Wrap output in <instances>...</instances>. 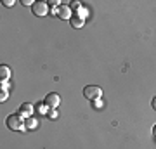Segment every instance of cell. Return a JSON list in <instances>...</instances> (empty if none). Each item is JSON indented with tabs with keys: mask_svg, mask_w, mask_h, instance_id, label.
Masks as SVG:
<instances>
[{
	"mask_svg": "<svg viewBox=\"0 0 156 149\" xmlns=\"http://www.w3.org/2000/svg\"><path fill=\"white\" fill-rule=\"evenodd\" d=\"M92 108H94V109H102V108H104V102H102V99L92 101Z\"/></svg>",
	"mask_w": 156,
	"mask_h": 149,
	"instance_id": "cell-12",
	"label": "cell"
},
{
	"mask_svg": "<svg viewBox=\"0 0 156 149\" xmlns=\"http://www.w3.org/2000/svg\"><path fill=\"white\" fill-rule=\"evenodd\" d=\"M75 16H76V17H80V19H83V21H85V17L89 16V11H87L85 7H80V9L76 11V14H75Z\"/></svg>",
	"mask_w": 156,
	"mask_h": 149,
	"instance_id": "cell-10",
	"label": "cell"
},
{
	"mask_svg": "<svg viewBox=\"0 0 156 149\" xmlns=\"http://www.w3.org/2000/svg\"><path fill=\"white\" fill-rule=\"evenodd\" d=\"M35 108H37V111H38L40 115H49V106L45 104V102H40V104H37L35 106Z\"/></svg>",
	"mask_w": 156,
	"mask_h": 149,
	"instance_id": "cell-9",
	"label": "cell"
},
{
	"mask_svg": "<svg viewBox=\"0 0 156 149\" xmlns=\"http://www.w3.org/2000/svg\"><path fill=\"white\" fill-rule=\"evenodd\" d=\"M2 4H4L5 7H11V5H14V0H4Z\"/></svg>",
	"mask_w": 156,
	"mask_h": 149,
	"instance_id": "cell-15",
	"label": "cell"
},
{
	"mask_svg": "<svg viewBox=\"0 0 156 149\" xmlns=\"http://www.w3.org/2000/svg\"><path fill=\"white\" fill-rule=\"evenodd\" d=\"M7 127L11 128V130H14V132H17V130H24L26 128V120L23 118L19 113H14V115H9L7 116Z\"/></svg>",
	"mask_w": 156,
	"mask_h": 149,
	"instance_id": "cell-1",
	"label": "cell"
},
{
	"mask_svg": "<svg viewBox=\"0 0 156 149\" xmlns=\"http://www.w3.org/2000/svg\"><path fill=\"white\" fill-rule=\"evenodd\" d=\"M153 135H154V139H156V125L153 127Z\"/></svg>",
	"mask_w": 156,
	"mask_h": 149,
	"instance_id": "cell-20",
	"label": "cell"
},
{
	"mask_svg": "<svg viewBox=\"0 0 156 149\" xmlns=\"http://www.w3.org/2000/svg\"><path fill=\"white\" fill-rule=\"evenodd\" d=\"M71 14L73 11L69 9V5H59V17L68 21V19H71Z\"/></svg>",
	"mask_w": 156,
	"mask_h": 149,
	"instance_id": "cell-6",
	"label": "cell"
},
{
	"mask_svg": "<svg viewBox=\"0 0 156 149\" xmlns=\"http://www.w3.org/2000/svg\"><path fill=\"white\" fill-rule=\"evenodd\" d=\"M151 106H153V109L156 111V97H154V99H153V102H151Z\"/></svg>",
	"mask_w": 156,
	"mask_h": 149,
	"instance_id": "cell-19",
	"label": "cell"
},
{
	"mask_svg": "<svg viewBox=\"0 0 156 149\" xmlns=\"http://www.w3.org/2000/svg\"><path fill=\"white\" fill-rule=\"evenodd\" d=\"M44 102L49 106L50 109H56V108H59V104H61V97H59V94H56V92H50V94H47Z\"/></svg>",
	"mask_w": 156,
	"mask_h": 149,
	"instance_id": "cell-3",
	"label": "cell"
},
{
	"mask_svg": "<svg viewBox=\"0 0 156 149\" xmlns=\"http://www.w3.org/2000/svg\"><path fill=\"white\" fill-rule=\"evenodd\" d=\"M7 97H9V94H7V92H5V90H4V88H2V95H0V101L4 102V101H5Z\"/></svg>",
	"mask_w": 156,
	"mask_h": 149,
	"instance_id": "cell-14",
	"label": "cell"
},
{
	"mask_svg": "<svg viewBox=\"0 0 156 149\" xmlns=\"http://www.w3.org/2000/svg\"><path fill=\"white\" fill-rule=\"evenodd\" d=\"M33 109H35V106H31L30 102H23L21 104V108H19V115L26 120V118H30L31 116V113H33Z\"/></svg>",
	"mask_w": 156,
	"mask_h": 149,
	"instance_id": "cell-5",
	"label": "cell"
},
{
	"mask_svg": "<svg viewBox=\"0 0 156 149\" xmlns=\"http://www.w3.org/2000/svg\"><path fill=\"white\" fill-rule=\"evenodd\" d=\"M49 5H52V7H57V0H50V2H49Z\"/></svg>",
	"mask_w": 156,
	"mask_h": 149,
	"instance_id": "cell-18",
	"label": "cell"
},
{
	"mask_svg": "<svg viewBox=\"0 0 156 149\" xmlns=\"http://www.w3.org/2000/svg\"><path fill=\"white\" fill-rule=\"evenodd\" d=\"M49 116H50V118H56V116H57V111H56V109H50V111H49Z\"/></svg>",
	"mask_w": 156,
	"mask_h": 149,
	"instance_id": "cell-17",
	"label": "cell"
},
{
	"mask_svg": "<svg viewBox=\"0 0 156 149\" xmlns=\"http://www.w3.org/2000/svg\"><path fill=\"white\" fill-rule=\"evenodd\" d=\"M71 26H73V28H82V26H83V19H80V17L73 16V17H71Z\"/></svg>",
	"mask_w": 156,
	"mask_h": 149,
	"instance_id": "cell-11",
	"label": "cell"
},
{
	"mask_svg": "<svg viewBox=\"0 0 156 149\" xmlns=\"http://www.w3.org/2000/svg\"><path fill=\"white\" fill-rule=\"evenodd\" d=\"M21 4H23V5H31V7H33L35 2H31V0H21Z\"/></svg>",
	"mask_w": 156,
	"mask_h": 149,
	"instance_id": "cell-16",
	"label": "cell"
},
{
	"mask_svg": "<svg viewBox=\"0 0 156 149\" xmlns=\"http://www.w3.org/2000/svg\"><path fill=\"white\" fill-rule=\"evenodd\" d=\"M31 11H33L35 16L42 17V16H45V14L49 12V4H47V2H42V0H40V2H35L33 7H31Z\"/></svg>",
	"mask_w": 156,
	"mask_h": 149,
	"instance_id": "cell-4",
	"label": "cell"
},
{
	"mask_svg": "<svg viewBox=\"0 0 156 149\" xmlns=\"http://www.w3.org/2000/svg\"><path fill=\"white\" fill-rule=\"evenodd\" d=\"M26 128H30V130H33V128L38 127V120L37 118H33V116H30V118H26Z\"/></svg>",
	"mask_w": 156,
	"mask_h": 149,
	"instance_id": "cell-8",
	"label": "cell"
},
{
	"mask_svg": "<svg viewBox=\"0 0 156 149\" xmlns=\"http://www.w3.org/2000/svg\"><path fill=\"white\" fill-rule=\"evenodd\" d=\"M0 78H2V82H7L11 78V69H9V66H5V64L0 66Z\"/></svg>",
	"mask_w": 156,
	"mask_h": 149,
	"instance_id": "cell-7",
	"label": "cell"
},
{
	"mask_svg": "<svg viewBox=\"0 0 156 149\" xmlns=\"http://www.w3.org/2000/svg\"><path fill=\"white\" fill-rule=\"evenodd\" d=\"M80 7H82V4H80V2H71V5H69V9H71V11L75 12V11H78Z\"/></svg>",
	"mask_w": 156,
	"mask_h": 149,
	"instance_id": "cell-13",
	"label": "cell"
},
{
	"mask_svg": "<svg viewBox=\"0 0 156 149\" xmlns=\"http://www.w3.org/2000/svg\"><path fill=\"white\" fill-rule=\"evenodd\" d=\"M83 95L90 101L101 99V97H102V88L97 87V85H87V87L83 88Z\"/></svg>",
	"mask_w": 156,
	"mask_h": 149,
	"instance_id": "cell-2",
	"label": "cell"
}]
</instances>
